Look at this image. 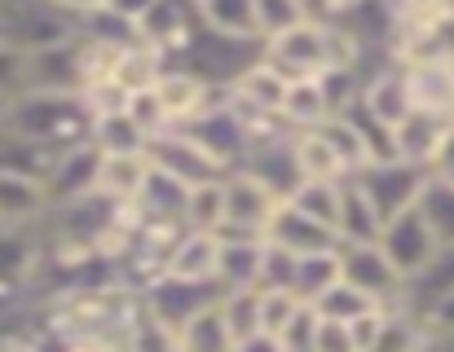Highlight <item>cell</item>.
Returning <instances> with one entry per match:
<instances>
[{"label": "cell", "instance_id": "6da1fadb", "mask_svg": "<svg viewBox=\"0 0 454 352\" xmlns=\"http://www.w3.org/2000/svg\"><path fill=\"white\" fill-rule=\"evenodd\" d=\"M93 128V111L84 102V93H18L9 106V119L0 133L22 137V142H40L49 150H71L80 142H89Z\"/></svg>", "mask_w": 454, "mask_h": 352}, {"label": "cell", "instance_id": "7a4b0ae2", "mask_svg": "<svg viewBox=\"0 0 454 352\" xmlns=\"http://www.w3.org/2000/svg\"><path fill=\"white\" fill-rule=\"evenodd\" d=\"M146 159H151L154 172L172 176V180H181V185H207V180H225L230 168L190 133V128H163V133H154L151 142H146Z\"/></svg>", "mask_w": 454, "mask_h": 352}, {"label": "cell", "instance_id": "3957f363", "mask_svg": "<svg viewBox=\"0 0 454 352\" xmlns=\"http://www.w3.org/2000/svg\"><path fill=\"white\" fill-rule=\"evenodd\" d=\"M353 176L362 180V189L375 203V211L384 220H393V216H402V211H411L419 203V194H424L433 172L419 168V164H406V159H384V164H366L362 172Z\"/></svg>", "mask_w": 454, "mask_h": 352}, {"label": "cell", "instance_id": "277c9868", "mask_svg": "<svg viewBox=\"0 0 454 352\" xmlns=\"http://www.w3.org/2000/svg\"><path fill=\"white\" fill-rule=\"evenodd\" d=\"M142 295V309L159 318L163 326H172L176 335H181V326L190 322V318H199L203 309H212L225 291H221V282H181V278H168V273H159L146 291H137Z\"/></svg>", "mask_w": 454, "mask_h": 352}, {"label": "cell", "instance_id": "5b68a950", "mask_svg": "<svg viewBox=\"0 0 454 352\" xmlns=\"http://www.w3.org/2000/svg\"><path fill=\"white\" fill-rule=\"evenodd\" d=\"M278 203L283 198L261 176L234 168V172L225 176V225L216 233H261L265 238V225L278 211Z\"/></svg>", "mask_w": 454, "mask_h": 352}, {"label": "cell", "instance_id": "8992f818", "mask_svg": "<svg viewBox=\"0 0 454 352\" xmlns=\"http://www.w3.org/2000/svg\"><path fill=\"white\" fill-rule=\"evenodd\" d=\"M340 264H344V282H353V287H357L362 295H371L375 304L397 309L406 278L393 269V260L380 251V242H362V247L340 242Z\"/></svg>", "mask_w": 454, "mask_h": 352}, {"label": "cell", "instance_id": "52a82bcc", "mask_svg": "<svg viewBox=\"0 0 454 352\" xmlns=\"http://www.w3.org/2000/svg\"><path fill=\"white\" fill-rule=\"evenodd\" d=\"M380 251L393 260V269H397L402 278H411V273H419V269L442 251V242H437V233L428 229V220L419 216V207H411V211L384 220V229H380Z\"/></svg>", "mask_w": 454, "mask_h": 352}, {"label": "cell", "instance_id": "ba28073f", "mask_svg": "<svg viewBox=\"0 0 454 352\" xmlns=\"http://www.w3.org/2000/svg\"><path fill=\"white\" fill-rule=\"evenodd\" d=\"M221 93H225V88L207 84V80H203L199 71H190V66H168V71L154 80V97H159L168 124H176V128L194 124Z\"/></svg>", "mask_w": 454, "mask_h": 352}, {"label": "cell", "instance_id": "9c48e42d", "mask_svg": "<svg viewBox=\"0 0 454 352\" xmlns=\"http://www.w3.org/2000/svg\"><path fill=\"white\" fill-rule=\"evenodd\" d=\"M357 111H362L371 124H380V128L393 133V128L415 111L411 84H406V66H402V62H388L384 71L366 75V80H362V93H357Z\"/></svg>", "mask_w": 454, "mask_h": 352}, {"label": "cell", "instance_id": "30bf717a", "mask_svg": "<svg viewBox=\"0 0 454 352\" xmlns=\"http://www.w3.org/2000/svg\"><path fill=\"white\" fill-rule=\"evenodd\" d=\"M454 291V247H442L419 273H411L406 278V287H402V300H397V309L393 313H402V318H411L415 326L446 300Z\"/></svg>", "mask_w": 454, "mask_h": 352}, {"label": "cell", "instance_id": "8fae6325", "mask_svg": "<svg viewBox=\"0 0 454 352\" xmlns=\"http://www.w3.org/2000/svg\"><path fill=\"white\" fill-rule=\"evenodd\" d=\"M98 172H102V150L93 142H80L71 150H62L53 159V168L44 176V189H49V203L62 207V203H75L84 194L98 189Z\"/></svg>", "mask_w": 454, "mask_h": 352}, {"label": "cell", "instance_id": "7c38bea8", "mask_svg": "<svg viewBox=\"0 0 454 352\" xmlns=\"http://www.w3.org/2000/svg\"><path fill=\"white\" fill-rule=\"evenodd\" d=\"M216 260H221V238L203 229H181L163 256V273L181 282H216Z\"/></svg>", "mask_w": 454, "mask_h": 352}, {"label": "cell", "instance_id": "4fadbf2b", "mask_svg": "<svg viewBox=\"0 0 454 352\" xmlns=\"http://www.w3.org/2000/svg\"><path fill=\"white\" fill-rule=\"evenodd\" d=\"M216 238H221V260H216L221 291H256L265 264V238L261 233H216Z\"/></svg>", "mask_w": 454, "mask_h": 352}, {"label": "cell", "instance_id": "5bb4252c", "mask_svg": "<svg viewBox=\"0 0 454 352\" xmlns=\"http://www.w3.org/2000/svg\"><path fill=\"white\" fill-rule=\"evenodd\" d=\"M454 119H442V115H428V111H411L397 128H393V146H397V159L406 164H419L433 172L446 137H450Z\"/></svg>", "mask_w": 454, "mask_h": 352}, {"label": "cell", "instance_id": "9a60e30c", "mask_svg": "<svg viewBox=\"0 0 454 352\" xmlns=\"http://www.w3.org/2000/svg\"><path fill=\"white\" fill-rule=\"evenodd\" d=\"M53 211L44 180L0 172V229H35Z\"/></svg>", "mask_w": 454, "mask_h": 352}, {"label": "cell", "instance_id": "2e32d148", "mask_svg": "<svg viewBox=\"0 0 454 352\" xmlns=\"http://www.w3.org/2000/svg\"><path fill=\"white\" fill-rule=\"evenodd\" d=\"M265 242H274V247H287V251H296V256H309V251H326V247H340V238H335L331 229L313 225L301 207H292L287 198H283V203H278V211L270 216V225H265Z\"/></svg>", "mask_w": 454, "mask_h": 352}, {"label": "cell", "instance_id": "e0dca14e", "mask_svg": "<svg viewBox=\"0 0 454 352\" xmlns=\"http://www.w3.org/2000/svg\"><path fill=\"white\" fill-rule=\"evenodd\" d=\"M380 229H384V216L366 198L362 180L344 176L340 180V225H335V238L348 242V247H362V242H380Z\"/></svg>", "mask_w": 454, "mask_h": 352}, {"label": "cell", "instance_id": "ac0fdd59", "mask_svg": "<svg viewBox=\"0 0 454 352\" xmlns=\"http://www.w3.org/2000/svg\"><path fill=\"white\" fill-rule=\"evenodd\" d=\"M151 159L146 155H102V172H98V194L111 198L115 207H133L146 189Z\"/></svg>", "mask_w": 454, "mask_h": 352}, {"label": "cell", "instance_id": "d6986e66", "mask_svg": "<svg viewBox=\"0 0 454 352\" xmlns=\"http://www.w3.org/2000/svg\"><path fill=\"white\" fill-rule=\"evenodd\" d=\"M199 22H203V31H212V35H221V40L261 44L252 0H203V4H199Z\"/></svg>", "mask_w": 454, "mask_h": 352}, {"label": "cell", "instance_id": "ffe728a7", "mask_svg": "<svg viewBox=\"0 0 454 352\" xmlns=\"http://www.w3.org/2000/svg\"><path fill=\"white\" fill-rule=\"evenodd\" d=\"M331 115H335V106H331L322 80H296L287 88V102H283V115L278 119H283L287 133H309V128H322Z\"/></svg>", "mask_w": 454, "mask_h": 352}, {"label": "cell", "instance_id": "44dd1931", "mask_svg": "<svg viewBox=\"0 0 454 352\" xmlns=\"http://www.w3.org/2000/svg\"><path fill=\"white\" fill-rule=\"evenodd\" d=\"M292 159H296L301 180H344V176H353L344 168V159L335 155V146L322 137V128L292 133Z\"/></svg>", "mask_w": 454, "mask_h": 352}, {"label": "cell", "instance_id": "7402d4cb", "mask_svg": "<svg viewBox=\"0 0 454 352\" xmlns=\"http://www.w3.org/2000/svg\"><path fill=\"white\" fill-rule=\"evenodd\" d=\"M406 84H411V102L415 111L454 119V75L450 66H406Z\"/></svg>", "mask_w": 454, "mask_h": 352}, {"label": "cell", "instance_id": "603a6c76", "mask_svg": "<svg viewBox=\"0 0 454 352\" xmlns=\"http://www.w3.org/2000/svg\"><path fill=\"white\" fill-rule=\"evenodd\" d=\"M344 278V264H340V247H326V251H309L296 260V295L304 304H317L335 282Z\"/></svg>", "mask_w": 454, "mask_h": 352}, {"label": "cell", "instance_id": "cb8c5ba5", "mask_svg": "<svg viewBox=\"0 0 454 352\" xmlns=\"http://www.w3.org/2000/svg\"><path fill=\"white\" fill-rule=\"evenodd\" d=\"M89 142H93L102 155H146V137H142V128L129 119V111L93 115Z\"/></svg>", "mask_w": 454, "mask_h": 352}, {"label": "cell", "instance_id": "d4e9b609", "mask_svg": "<svg viewBox=\"0 0 454 352\" xmlns=\"http://www.w3.org/2000/svg\"><path fill=\"white\" fill-rule=\"evenodd\" d=\"M415 207H419V216L428 220V229L437 233V242H442V247H454V180L433 172Z\"/></svg>", "mask_w": 454, "mask_h": 352}, {"label": "cell", "instance_id": "484cf974", "mask_svg": "<svg viewBox=\"0 0 454 352\" xmlns=\"http://www.w3.org/2000/svg\"><path fill=\"white\" fill-rule=\"evenodd\" d=\"M287 203L301 207L313 225H322V229L335 233V225H340V180H301L287 194Z\"/></svg>", "mask_w": 454, "mask_h": 352}, {"label": "cell", "instance_id": "4316f807", "mask_svg": "<svg viewBox=\"0 0 454 352\" xmlns=\"http://www.w3.org/2000/svg\"><path fill=\"white\" fill-rule=\"evenodd\" d=\"M234 344L239 340L230 335V326L221 318V300L181 326V352H234Z\"/></svg>", "mask_w": 454, "mask_h": 352}, {"label": "cell", "instance_id": "83f0119b", "mask_svg": "<svg viewBox=\"0 0 454 352\" xmlns=\"http://www.w3.org/2000/svg\"><path fill=\"white\" fill-rule=\"evenodd\" d=\"M124 352H181V335L142 309V295H137V309H133V322L124 335Z\"/></svg>", "mask_w": 454, "mask_h": 352}, {"label": "cell", "instance_id": "f1b7e54d", "mask_svg": "<svg viewBox=\"0 0 454 352\" xmlns=\"http://www.w3.org/2000/svg\"><path fill=\"white\" fill-rule=\"evenodd\" d=\"M221 225H225V180L194 185V189H190V198H185V229L216 233Z\"/></svg>", "mask_w": 454, "mask_h": 352}, {"label": "cell", "instance_id": "f546056e", "mask_svg": "<svg viewBox=\"0 0 454 352\" xmlns=\"http://www.w3.org/2000/svg\"><path fill=\"white\" fill-rule=\"evenodd\" d=\"M252 9H256L261 44L274 40V35H283V31H292V27H301L304 18H317L309 0H252Z\"/></svg>", "mask_w": 454, "mask_h": 352}, {"label": "cell", "instance_id": "4dcf8cb0", "mask_svg": "<svg viewBox=\"0 0 454 352\" xmlns=\"http://www.w3.org/2000/svg\"><path fill=\"white\" fill-rule=\"evenodd\" d=\"M313 309H317L322 318H331V322H357V318H366V313H375V309H384V304H375L371 295H362L353 282L340 278V282H335Z\"/></svg>", "mask_w": 454, "mask_h": 352}, {"label": "cell", "instance_id": "1f68e13d", "mask_svg": "<svg viewBox=\"0 0 454 352\" xmlns=\"http://www.w3.org/2000/svg\"><path fill=\"white\" fill-rule=\"evenodd\" d=\"M221 318L234 340H247L261 331V287L256 291H225L221 295Z\"/></svg>", "mask_w": 454, "mask_h": 352}, {"label": "cell", "instance_id": "d6a6232c", "mask_svg": "<svg viewBox=\"0 0 454 352\" xmlns=\"http://www.w3.org/2000/svg\"><path fill=\"white\" fill-rule=\"evenodd\" d=\"M301 309L304 300L296 291H261V331L265 335H283Z\"/></svg>", "mask_w": 454, "mask_h": 352}, {"label": "cell", "instance_id": "836d02e7", "mask_svg": "<svg viewBox=\"0 0 454 352\" xmlns=\"http://www.w3.org/2000/svg\"><path fill=\"white\" fill-rule=\"evenodd\" d=\"M124 111H129V119H133V124L142 128V137H146V142H151L154 133L172 128V124H168V115H163V106H159V97H154V88H142V93H129Z\"/></svg>", "mask_w": 454, "mask_h": 352}, {"label": "cell", "instance_id": "e575fe53", "mask_svg": "<svg viewBox=\"0 0 454 352\" xmlns=\"http://www.w3.org/2000/svg\"><path fill=\"white\" fill-rule=\"evenodd\" d=\"M0 93L4 97L27 93V53L13 49V44H4V40H0Z\"/></svg>", "mask_w": 454, "mask_h": 352}, {"label": "cell", "instance_id": "d590c367", "mask_svg": "<svg viewBox=\"0 0 454 352\" xmlns=\"http://www.w3.org/2000/svg\"><path fill=\"white\" fill-rule=\"evenodd\" d=\"M317 322H322V318H317V309H313V304H304L301 313L292 318V326H287V331L278 335V340H283V348H287V352H313V335H317Z\"/></svg>", "mask_w": 454, "mask_h": 352}, {"label": "cell", "instance_id": "8d00e7d4", "mask_svg": "<svg viewBox=\"0 0 454 352\" xmlns=\"http://www.w3.org/2000/svg\"><path fill=\"white\" fill-rule=\"evenodd\" d=\"M317 318H322V313H317ZM313 352H357L353 326H348V322L322 318V322H317V335H313Z\"/></svg>", "mask_w": 454, "mask_h": 352}, {"label": "cell", "instance_id": "74e56055", "mask_svg": "<svg viewBox=\"0 0 454 352\" xmlns=\"http://www.w3.org/2000/svg\"><path fill=\"white\" fill-rule=\"evenodd\" d=\"M98 9H106L111 18H120L124 27H133V31L142 35V27H146V18L159 9V0H102Z\"/></svg>", "mask_w": 454, "mask_h": 352}, {"label": "cell", "instance_id": "f35d334b", "mask_svg": "<svg viewBox=\"0 0 454 352\" xmlns=\"http://www.w3.org/2000/svg\"><path fill=\"white\" fill-rule=\"evenodd\" d=\"M419 331H424L428 340H433V335H450L454 331V291L433 309V313H428V318H424V322H419Z\"/></svg>", "mask_w": 454, "mask_h": 352}, {"label": "cell", "instance_id": "ab89813d", "mask_svg": "<svg viewBox=\"0 0 454 352\" xmlns=\"http://www.w3.org/2000/svg\"><path fill=\"white\" fill-rule=\"evenodd\" d=\"M234 352H287L283 348V340L278 335H265V331H256V335H247V340H239Z\"/></svg>", "mask_w": 454, "mask_h": 352}, {"label": "cell", "instance_id": "60d3db41", "mask_svg": "<svg viewBox=\"0 0 454 352\" xmlns=\"http://www.w3.org/2000/svg\"><path fill=\"white\" fill-rule=\"evenodd\" d=\"M322 4V18H348V13H357L362 4H371V0H317ZM317 13V9H313Z\"/></svg>", "mask_w": 454, "mask_h": 352}, {"label": "cell", "instance_id": "b9f144b4", "mask_svg": "<svg viewBox=\"0 0 454 352\" xmlns=\"http://www.w3.org/2000/svg\"><path fill=\"white\" fill-rule=\"evenodd\" d=\"M433 172L454 180V128H450V137H446V146H442V155H437V164H433Z\"/></svg>", "mask_w": 454, "mask_h": 352}, {"label": "cell", "instance_id": "7bdbcfd3", "mask_svg": "<svg viewBox=\"0 0 454 352\" xmlns=\"http://www.w3.org/2000/svg\"><path fill=\"white\" fill-rule=\"evenodd\" d=\"M67 352H124V344H111V340H75Z\"/></svg>", "mask_w": 454, "mask_h": 352}, {"label": "cell", "instance_id": "ee69618b", "mask_svg": "<svg viewBox=\"0 0 454 352\" xmlns=\"http://www.w3.org/2000/svg\"><path fill=\"white\" fill-rule=\"evenodd\" d=\"M53 9H62V13H71V18H80V13H89V9H98L102 0H49Z\"/></svg>", "mask_w": 454, "mask_h": 352}, {"label": "cell", "instance_id": "f6af8a7d", "mask_svg": "<svg viewBox=\"0 0 454 352\" xmlns=\"http://www.w3.org/2000/svg\"><path fill=\"white\" fill-rule=\"evenodd\" d=\"M424 352H454V331L450 335H433V340L424 335Z\"/></svg>", "mask_w": 454, "mask_h": 352}, {"label": "cell", "instance_id": "bcb514c9", "mask_svg": "<svg viewBox=\"0 0 454 352\" xmlns=\"http://www.w3.org/2000/svg\"><path fill=\"white\" fill-rule=\"evenodd\" d=\"M9 106H13V97H4V93H0V128H4V119H9Z\"/></svg>", "mask_w": 454, "mask_h": 352}, {"label": "cell", "instance_id": "7dc6e473", "mask_svg": "<svg viewBox=\"0 0 454 352\" xmlns=\"http://www.w3.org/2000/svg\"><path fill=\"white\" fill-rule=\"evenodd\" d=\"M190 4H194V9H199V4H203V0H190Z\"/></svg>", "mask_w": 454, "mask_h": 352}, {"label": "cell", "instance_id": "c3c4849f", "mask_svg": "<svg viewBox=\"0 0 454 352\" xmlns=\"http://www.w3.org/2000/svg\"><path fill=\"white\" fill-rule=\"evenodd\" d=\"M450 75H454V62H450Z\"/></svg>", "mask_w": 454, "mask_h": 352}, {"label": "cell", "instance_id": "681fc988", "mask_svg": "<svg viewBox=\"0 0 454 352\" xmlns=\"http://www.w3.org/2000/svg\"><path fill=\"white\" fill-rule=\"evenodd\" d=\"M0 9H4V0H0Z\"/></svg>", "mask_w": 454, "mask_h": 352}, {"label": "cell", "instance_id": "f907efd6", "mask_svg": "<svg viewBox=\"0 0 454 352\" xmlns=\"http://www.w3.org/2000/svg\"><path fill=\"white\" fill-rule=\"evenodd\" d=\"M309 4H313V0H309Z\"/></svg>", "mask_w": 454, "mask_h": 352}]
</instances>
